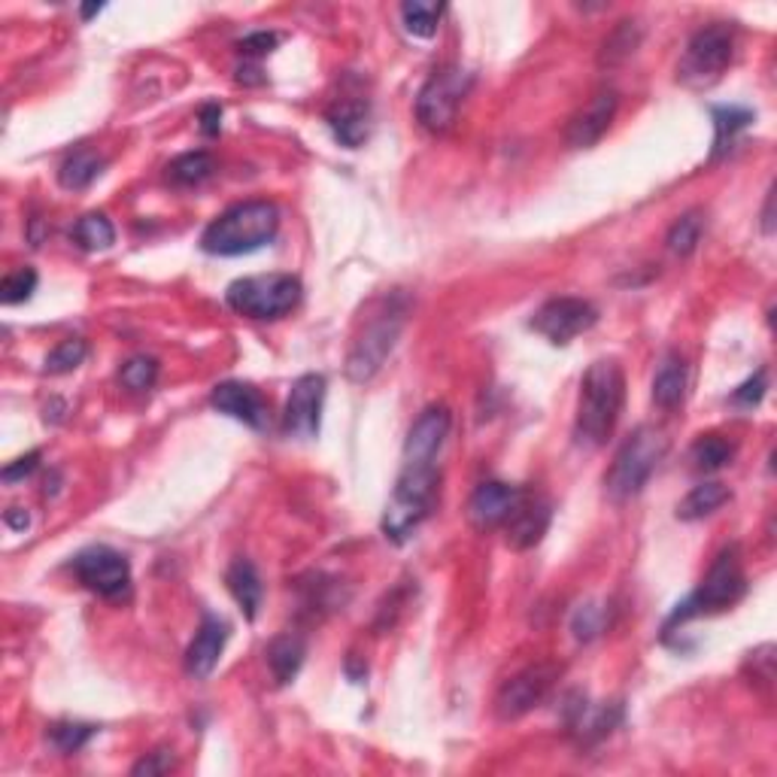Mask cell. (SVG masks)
<instances>
[{"label":"cell","instance_id":"3","mask_svg":"<svg viewBox=\"0 0 777 777\" xmlns=\"http://www.w3.org/2000/svg\"><path fill=\"white\" fill-rule=\"evenodd\" d=\"M407 310H410V301H407V295H404L402 288L380 301L374 317L365 322L359 337L349 346L346 377H349L353 383H371V380L383 371V365H386L392 349L398 344V337H402L404 322H407Z\"/></svg>","mask_w":777,"mask_h":777},{"label":"cell","instance_id":"1","mask_svg":"<svg viewBox=\"0 0 777 777\" xmlns=\"http://www.w3.org/2000/svg\"><path fill=\"white\" fill-rule=\"evenodd\" d=\"M626 404V374L619 361L599 359L587 368L580 380L575 437L583 446H602L617 429V419Z\"/></svg>","mask_w":777,"mask_h":777},{"label":"cell","instance_id":"42","mask_svg":"<svg viewBox=\"0 0 777 777\" xmlns=\"http://www.w3.org/2000/svg\"><path fill=\"white\" fill-rule=\"evenodd\" d=\"M198 122H201V131L207 137H217L219 128H222V107L219 103H203Z\"/></svg>","mask_w":777,"mask_h":777},{"label":"cell","instance_id":"35","mask_svg":"<svg viewBox=\"0 0 777 777\" xmlns=\"http://www.w3.org/2000/svg\"><path fill=\"white\" fill-rule=\"evenodd\" d=\"M119 380H122V386L131 388V392H146V388H152V383L159 380V361L152 359V356H134V359L122 365Z\"/></svg>","mask_w":777,"mask_h":777},{"label":"cell","instance_id":"22","mask_svg":"<svg viewBox=\"0 0 777 777\" xmlns=\"http://www.w3.org/2000/svg\"><path fill=\"white\" fill-rule=\"evenodd\" d=\"M329 125H332L334 137L349 149H359L368 140V131H371V113H368V103L361 101H341L337 107H332L329 113Z\"/></svg>","mask_w":777,"mask_h":777},{"label":"cell","instance_id":"9","mask_svg":"<svg viewBox=\"0 0 777 777\" xmlns=\"http://www.w3.org/2000/svg\"><path fill=\"white\" fill-rule=\"evenodd\" d=\"M468 88H471V73L461 71L456 64L434 71L417 95L419 125L432 134H446L456 125V115H459Z\"/></svg>","mask_w":777,"mask_h":777},{"label":"cell","instance_id":"45","mask_svg":"<svg viewBox=\"0 0 777 777\" xmlns=\"http://www.w3.org/2000/svg\"><path fill=\"white\" fill-rule=\"evenodd\" d=\"M237 79L246 83V86H259V83H264V76H261L259 67H240V71H237Z\"/></svg>","mask_w":777,"mask_h":777},{"label":"cell","instance_id":"30","mask_svg":"<svg viewBox=\"0 0 777 777\" xmlns=\"http://www.w3.org/2000/svg\"><path fill=\"white\" fill-rule=\"evenodd\" d=\"M702 231H705V217L699 210H690L677 219L675 225L668 229V249L675 252L677 259H687L695 252V246L702 240Z\"/></svg>","mask_w":777,"mask_h":777},{"label":"cell","instance_id":"14","mask_svg":"<svg viewBox=\"0 0 777 777\" xmlns=\"http://www.w3.org/2000/svg\"><path fill=\"white\" fill-rule=\"evenodd\" d=\"M526 495L529 492L510 486V483H502V480L480 483L474 495H471V502H468V519H471V526H474L477 532L498 529V526H504L510 519V514L517 510Z\"/></svg>","mask_w":777,"mask_h":777},{"label":"cell","instance_id":"26","mask_svg":"<svg viewBox=\"0 0 777 777\" xmlns=\"http://www.w3.org/2000/svg\"><path fill=\"white\" fill-rule=\"evenodd\" d=\"M641 37H644V30H641L638 22H632V18L619 22L617 28L607 34L605 44H602L599 64H602V67H619L626 58L634 55V49L641 46Z\"/></svg>","mask_w":777,"mask_h":777},{"label":"cell","instance_id":"23","mask_svg":"<svg viewBox=\"0 0 777 777\" xmlns=\"http://www.w3.org/2000/svg\"><path fill=\"white\" fill-rule=\"evenodd\" d=\"M304 653H307V648H304V641L298 634H276L274 641L268 644L264 656H268L271 675H274L280 687H286V683H292L298 677L304 665Z\"/></svg>","mask_w":777,"mask_h":777},{"label":"cell","instance_id":"21","mask_svg":"<svg viewBox=\"0 0 777 777\" xmlns=\"http://www.w3.org/2000/svg\"><path fill=\"white\" fill-rule=\"evenodd\" d=\"M225 583H229V592L234 595V602L240 605L246 619L259 617L264 587H261V577L259 571H256V565L249 559H234L231 562L229 575H225Z\"/></svg>","mask_w":777,"mask_h":777},{"label":"cell","instance_id":"10","mask_svg":"<svg viewBox=\"0 0 777 777\" xmlns=\"http://www.w3.org/2000/svg\"><path fill=\"white\" fill-rule=\"evenodd\" d=\"M73 571L88 592L101 599H125L131 590L128 559L113 547H88L73 559Z\"/></svg>","mask_w":777,"mask_h":777},{"label":"cell","instance_id":"8","mask_svg":"<svg viewBox=\"0 0 777 777\" xmlns=\"http://www.w3.org/2000/svg\"><path fill=\"white\" fill-rule=\"evenodd\" d=\"M735 55V28L726 22H714L692 34L687 52L677 64V83L687 88L714 86L723 71L732 64Z\"/></svg>","mask_w":777,"mask_h":777},{"label":"cell","instance_id":"40","mask_svg":"<svg viewBox=\"0 0 777 777\" xmlns=\"http://www.w3.org/2000/svg\"><path fill=\"white\" fill-rule=\"evenodd\" d=\"M575 632L577 638H583V641H590V638H595V634L602 632V610L599 607H580L575 617Z\"/></svg>","mask_w":777,"mask_h":777},{"label":"cell","instance_id":"25","mask_svg":"<svg viewBox=\"0 0 777 777\" xmlns=\"http://www.w3.org/2000/svg\"><path fill=\"white\" fill-rule=\"evenodd\" d=\"M103 171V159L95 149H76L58 168V183L64 188H86L91 186Z\"/></svg>","mask_w":777,"mask_h":777},{"label":"cell","instance_id":"31","mask_svg":"<svg viewBox=\"0 0 777 777\" xmlns=\"http://www.w3.org/2000/svg\"><path fill=\"white\" fill-rule=\"evenodd\" d=\"M73 240L88 249V252H98V249H110L115 244V229L110 219L103 213H88L76 222L73 229Z\"/></svg>","mask_w":777,"mask_h":777},{"label":"cell","instance_id":"7","mask_svg":"<svg viewBox=\"0 0 777 777\" xmlns=\"http://www.w3.org/2000/svg\"><path fill=\"white\" fill-rule=\"evenodd\" d=\"M225 301L234 313L246 319H283L301 301V280L292 274H264L234 280L225 292Z\"/></svg>","mask_w":777,"mask_h":777},{"label":"cell","instance_id":"15","mask_svg":"<svg viewBox=\"0 0 777 777\" xmlns=\"http://www.w3.org/2000/svg\"><path fill=\"white\" fill-rule=\"evenodd\" d=\"M449 425H453V414H449L446 404L425 407L417 417V422L410 425V432H407L404 461H422V465L437 461V453H441L446 434H449Z\"/></svg>","mask_w":777,"mask_h":777},{"label":"cell","instance_id":"18","mask_svg":"<svg viewBox=\"0 0 777 777\" xmlns=\"http://www.w3.org/2000/svg\"><path fill=\"white\" fill-rule=\"evenodd\" d=\"M617 91H599V95L568 122V128H565L568 146L590 149V146L599 144L607 134V128H610L614 115H617Z\"/></svg>","mask_w":777,"mask_h":777},{"label":"cell","instance_id":"44","mask_svg":"<svg viewBox=\"0 0 777 777\" xmlns=\"http://www.w3.org/2000/svg\"><path fill=\"white\" fill-rule=\"evenodd\" d=\"M772 207H775V188H768V198H765V210H763V231H765V234H772V231H775Z\"/></svg>","mask_w":777,"mask_h":777},{"label":"cell","instance_id":"46","mask_svg":"<svg viewBox=\"0 0 777 777\" xmlns=\"http://www.w3.org/2000/svg\"><path fill=\"white\" fill-rule=\"evenodd\" d=\"M101 10H103L101 3H98V7H83V18H91V15H98Z\"/></svg>","mask_w":777,"mask_h":777},{"label":"cell","instance_id":"27","mask_svg":"<svg viewBox=\"0 0 777 777\" xmlns=\"http://www.w3.org/2000/svg\"><path fill=\"white\" fill-rule=\"evenodd\" d=\"M444 13V3H434V0H407L402 7L404 28H407V34L419 37V40H432L437 28H441Z\"/></svg>","mask_w":777,"mask_h":777},{"label":"cell","instance_id":"16","mask_svg":"<svg viewBox=\"0 0 777 777\" xmlns=\"http://www.w3.org/2000/svg\"><path fill=\"white\" fill-rule=\"evenodd\" d=\"M550 522H553V507H550L547 498L526 495L517 510L510 514V519L504 522V541L517 553L538 547L547 534Z\"/></svg>","mask_w":777,"mask_h":777},{"label":"cell","instance_id":"39","mask_svg":"<svg viewBox=\"0 0 777 777\" xmlns=\"http://www.w3.org/2000/svg\"><path fill=\"white\" fill-rule=\"evenodd\" d=\"M276 44H280V37H276V34H271V30H256V34L244 37V40L237 44V49H240V55H246V58H261V55H268V52H271Z\"/></svg>","mask_w":777,"mask_h":777},{"label":"cell","instance_id":"5","mask_svg":"<svg viewBox=\"0 0 777 777\" xmlns=\"http://www.w3.org/2000/svg\"><path fill=\"white\" fill-rule=\"evenodd\" d=\"M668 453V437L656 425H638L614 456V465L605 474V492L610 502H629L648 486L656 465Z\"/></svg>","mask_w":777,"mask_h":777},{"label":"cell","instance_id":"43","mask_svg":"<svg viewBox=\"0 0 777 777\" xmlns=\"http://www.w3.org/2000/svg\"><path fill=\"white\" fill-rule=\"evenodd\" d=\"M3 522H7L10 529H15V532H25L30 526V517L28 510H22V507H10V510L3 514Z\"/></svg>","mask_w":777,"mask_h":777},{"label":"cell","instance_id":"11","mask_svg":"<svg viewBox=\"0 0 777 777\" xmlns=\"http://www.w3.org/2000/svg\"><path fill=\"white\" fill-rule=\"evenodd\" d=\"M556 680H559V665L538 663L522 668L495 695V714L502 720H519L522 714H529L532 707L547 699Z\"/></svg>","mask_w":777,"mask_h":777},{"label":"cell","instance_id":"17","mask_svg":"<svg viewBox=\"0 0 777 777\" xmlns=\"http://www.w3.org/2000/svg\"><path fill=\"white\" fill-rule=\"evenodd\" d=\"M210 404L217 407L219 414L244 422L249 429H264L268 425V402L259 388L240 383V380H229V383H219L210 395Z\"/></svg>","mask_w":777,"mask_h":777},{"label":"cell","instance_id":"33","mask_svg":"<svg viewBox=\"0 0 777 777\" xmlns=\"http://www.w3.org/2000/svg\"><path fill=\"white\" fill-rule=\"evenodd\" d=\"M95 732H98V726H91V723L61 720L49 726V741H52L61 753H76V750L86 748L88 741L95 738Z\"/></svg>","mask_w":777,"mask_h":777},{"label":"cell","instance_id":"6","mask_svg":"<svg viewBox=\"0 0 777 777\" xmlns=\"http://www.w3.org/2000/svg\"><path fill=\"white\" fill-rule=\"evenodd\" d=\"M748 590V577H744V562H741V547L720 550V556L714 559V565L707 568L702 587L692 592L683 605H677L675 617L668 619V626L675 622H687L692 617H702V614H720L744 595Z\"/></svg>","mask_w":777,"mask_h":777},{"label":"cell","instance_id":"12","mask_svg":"<svg viewBox=\"0 0 777 777\" xmlns=\"http://www.w3.org/2000/svg\"><path fill=\"white\" fill-rule=\"evenodd\" d=\"M599 322V310L583 298H553L532 317V329L550 344H571L577 334L590 332Z\"/></svg>","mask_w":777,"mask_h":777},{"label":"cell","instance_id":"36","mask_svg":"<svg viewBox=\"0 0 777 777\" xmlns=\"http://www.w3.org/2000/svg\"><path fill=\"white\" fill-rule=\"evenodd\" d=\"M34 292H37V271H34V268H18L13 274L3 276V283H0V301L22 304L28 301Z\"/></svg>","mask_w":777,"mask_h":777},{"label":"cell","instance_id":"29","mask_svg":"<svg viewBox=\"0 0 777 777\" xmlns=\"http://www.w3.org/2000/svg\"><path fill=\"white\" fill-rule=\"evenodd\" d=\"M213 168H217V161H213L210 152H203V149L183 152V156H176L168 164V180H171L173 186H201L203 180L213 173Z\"/></svg>","mask_w":777,"mask_h":777},{"label":"cell","instance_id":"19","mask_svg":"<svg viewBox=\"0 0 777 777\" xmlns=\"http://www.w3.org/2000/svg\"><path fill=\"white\" fill-rule=\"evenodd\" d=\"M229 641V622L219 619L217 614H203L201 629L192 638V644L186 650V671L195 680H207L213 675V668L222 659V650Z\"/></svg>","mask_w":777,"mask_h":777},{"label":"cell","instance_id":"13","mask_svg":"<svg viewBox=\"0 0 777 777\" xmlns=\"http://www.w3.org/2000/svg\"><path fill=\"white\" fill-rule=\"evenodd\" d=\"M322 402H325V377L322 374H304L292 383L286 414H283V429L288 437H301V441L317 437Z\"/></svg>","mask_w":777,"mask_h":777},{"label":"cell","instance_id":"38","mask_svg":"<svg viewBox=\"0 0 777 777\" xmlns=\"http://www.w3.org/2000/svg\"><path fill=\"white\" fill-rule=\"evenodd\" d=\"M173 768V753L171 750H156V753H149V756H144L140 763L131 768V775L134 777H152V775H168Z\"/></svg>","mask_w":777,"mask_h":777},{"label":"cell","instance_id":"37","mask_svg":"<svg viewBox=\"0 0 777 777\" xmlns=\"http://www.w3.org/2000/svg\"><path fill=\"white\" fill-rule=\"evenodd\" d=\"M765 388H768V380H765V371H756L753 377H748L741 386L732 392V402L738 407H756V404L765 398Z\"/></svg>","mask_w":777,"mask_h":777},{"label":"cell","instance_id":"34","mask_svg":"<svg viewBox=\"0 0 777 777\" xmlns=\"http://www.w3.org/2000/svg\"><path fill=\"white\" fill-rule=\"evenodd\" d=\"M88 356V344L83 337H67L46 356V371L49 374H71Z\"/></svg>","mask_w":777,"mask_h":777},{"label":"cell","instance_id":"2","mask_svg":"<svg viewBox=\"0 0 777 777\" xmlns=\"http://www.w3.org/2000/svg\"><path fill=\"white\" fill-rule=\"evenodd\" d=\"M280 231V210L271 201H244L219 213L201 234V249L210 256L234 259L264 249Z\"/></svg>","mask_w":777,"mask_h":777},{"label":"cell","instance_id":"4","mask_svg":"<svg viewBox=\"0 0 777 777\" xmlns=\"http://www.w3.org/2000/svg\"><path fill=\"white\" fill-rule=\"evenodd\" d=\"M434 495H437V465L429 461H404L398 483L392 490V498L383 510V534L392 544H404L417 532L419 522L429 517Z\"/></svg>","mask_w":777,"mask_h":777},{"label":"cell","instance_id":"24","mask_svg":"<svg viewBox=\"0 0 777 777\" xmlns=\"http://www.w3.org/2000/svg\"><path fill=\"white\" fill-rule=\"evenodd\" d=\"M732 498V492H729V486L726 483H717V480H711V483H699L695 490L683 498V502L677 504V519H687V522H695V519H705L711 517L714 510H720L723 504Z\"/></svg>","mask_w":777,"mask_h":777},{"label":"cell","instance_id":"32","mask_svg":"<svg viewBox=\"0 0 777 777\" xmlns=\"http://www.w3.org/2000/svg\"><path fill=\"white\" fill-rule=\"evenodd\" d=\"M735 456V444H729L720 434H702L695 444H692V461L702 468V471H720L726 468Z\"/></svg>","mask_w":777,"mask_h":777},{"label":"cell","instance_id":"28","mask_svg":"<svg viewBox=\"0 0 777 777\" xmlns=\"http://www.w3.org/2000/svg\"><path fill=\"white\" fill-rule=\"evenodd\" d=\"M714 156L711 159H720V156H726L729 149H732L735 137L741 134V131L748 128L750 122H753V113L750 110H741V107H714Z\"/></svg>","mask_w":777,"mask_h":777},{"label":"cell","instance_id":"41","mask_svg":"<svg viewBox=\"0 0 777 777\" xmlns=\"http://www.w3.org/2000/svg\"><path fill=\"white\" fill-rule=\"evenodd\" d=\"M37 461H40V453L37 449H30L28 456H22V459L10 461L3 471H0V477H3V483H15V480H22V477H28L34 468H37Z\"/></svg>","mask_w":777,"mask_h":777},{"label":"cell","instance_id":"20","mask_svg":"<svg viewBox=\"0 0 777 777\" xmlns=\"http://www.w3.org/2000/svg\"><path fill=\"white\" fill-rule=\"evenodd\" d=\"M687 386H690L687 361L677 353H668L656 377H653V402L659 404L663 410H675L677 404H683V398H687Z\"/></svg>","mask_w":777,"mask_h":777}]
</instances>
